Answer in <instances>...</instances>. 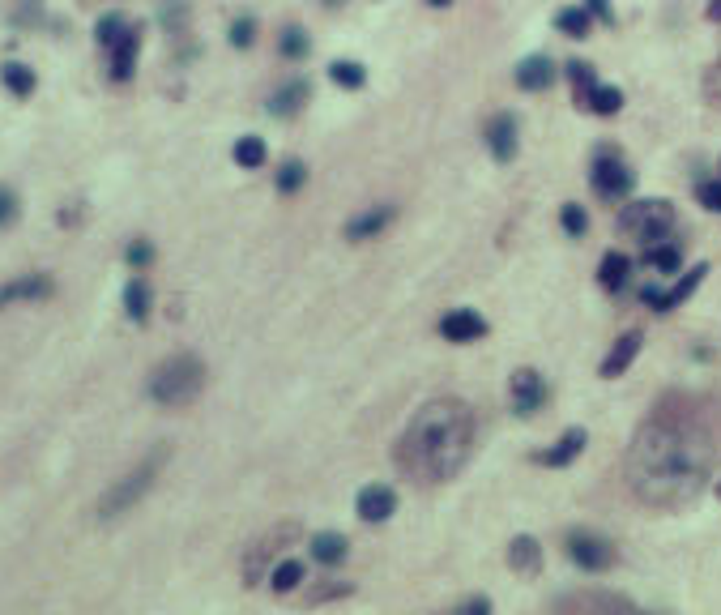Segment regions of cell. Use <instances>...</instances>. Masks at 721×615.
Here are the masks:
<instances>
[{
  "mask_svg": "<svg viewBox=\"0 0 721 615\" xmlns=\"http://www.w3.org/2000/svg\"><path fill=\"white\" fill-rule=\"evenodd\" d=\"M721 470V402L666 393L628 445V483L649 509H683Z\"/></svg>",
  "mask_w": 721,
  "mask_h": 615,
  "instance_id": "cell-1",
  "label": "cell"
},
{
  "mask_svg": "<svg viewBox=\"0 0 721 615\" xmlns=\"http://www.w3.org/2000/svg\"><path fill=\"white\" fill-rule=\"evenodd\" d=\"M474 449V410L461 398H431L414 410L402 440H397V466L414 483H448L461 475Z\"/></svg>",
  "mask_w": 721,
  "mask_h": 615,
  "instance_id": "cell-2",
  "label": "cell"
},
{
  "mask_svg": "<svg viewBox=\"0 0 721 615\" xmlns=\"http://www.w3.org/2000/svg\"><path fill=\"white\" fill-rule=\"evenodd\" d=\"M205 389V364L201 355H171L150 376V398L158 406H188Z\"/></svg>",
  "mask_w": 721,
  "mask_h": 615,
  "instance_id": "cell-3",
  "label": "cell"
},
{
  "mask_svg": "<svg viewBox=\"0 0 721 615\" xmlns=\"http://www.w3.org/2000/svg\"><path fill=\"white\" fill-rule=\"evenodd\" d=\"M619 235L628 240H640V244H666V235L675 231V205L662 201V197H640V201H628L615 218Z\"/></svg>",
  "mask_w": 721,
  "mask_h": 615,
  "instance_id": "cell-4",
  "label": "cell"
},
{
  "mask_svg": "<svg viewBox=\"0 0 721 615\" xmlns=\"http://www.w3.org/2000/svg\"><path fill=\"white\" fill-rule=\"evenodd\" d=\"M163 462H167V449H158V453H150L137 470H128L120 483H111L107 496L99 500V522H116V517L133 513L137 504L150 496V487H154V479H158V470H163Z\"/></svg>",
  "mask_w": 721,
  "mask_h": 615,
  "instance_id": "cell-5",
  "label": "cell"
},
{
  "mask_svg": "<svg viewBox=\"0 0 721 615\" xmlns=\"http://www.w3.org/2000/svg\"><path fill=\"white\" fill-rule=\"evenodd\" d=\"M564 551H568V560L581 573H611L615 560H619L615 543L602 539V534H594V530H572L564 539Z\"/></svg>",
  "mask_w": 721,
  "mask_h": 615,
  "instance_id": "cell-6",
  "label": "cell"
},
{
  "mask_svg": "<svg viewBox=\"0 0 721 615\" xmlns=\"http://www.w3.org/2000/svg\"><path fill=\"white\" fill-rule=\"evenodd\" d=\"M555 615H662V611H645L623 594H602V590H581L555 603Z\"/></svg>",
  "mask_w": 721,
  "mask_h": 615,
  "instance_id": "cell-7",
  "label": "cell"
},
{
  "mask_svg": "<svg viewBox=\"0 0 721 615\" xmlns=\"http://www.w3.org/2000/svg\"><path fill=\"white\" fill-rule=\"evenodd\" d=\"M589 184H594V193L606 197V201H623L632 193V167L619 159L615 150H598V159H594V171H589Z\"/></svg>",
  "mask_w": 721,
  "mask_h": 615,
  "instance_id": "cell-8",
  "label": "cell"
},
{
  "mask_svg": "<svg viewBox=\"0 0 721 615\" xmlns=\"http://www.w3.org/2000/svg\"><path fill=\"white\" fill-rule=\"evenodd\" d=\"M547 402H551L547 376L534 372V368H517V372H512V415L530 419V415H538V410L547 406Z\"/></svg>",
  "mask_w": 721,
  "mask_h": 615,
  "instance_id": "cell-9",
  "label": "cell"
},
{
  "mask_svg": "<svg viewBox=\"0 0 721 615\" xmlns=\"http://www.w3.org/2000/svg\"><path fill=\"white\" fill-rule=\"evenodd\" d=\"M52 295H56V282L43 270L9 278V282H0V312L13 308V304H39V299H52Z\"/></svg>",
  "mask_w": 721,
  "mask_h": 615,
  "instance_id": "cell-10",
  "label": "cell"
},
{
  "mask_svg": "<svg viewBox=\"0 0 721 615\" xmlns=\"http://www.w3.org/2000/svg\"><path fill=\"white\" fill-rule=\"evenodd\" d=\"M295 534H299V526H278L274 534H265V539H256L248 547V556H244V586H256V581H261V573L269 569V560L278 556V547L291 543Z\"/></svg>",
  "mask_w": 721,
  "mask_h": 615,
  "instance_id": "cell-11",
  "label": "cell"
},
{
  "mask_svg": "<svg viewBox=\"0 0 721 615\" xmlns=\"http://www.w3.org/2000/svg\"><path fill=\"white\" fill-rule=\"evenodd\" d=\"M487 334H491V325H487L483 312H474V308H453V312H444L440 317V338L444 342H478Z\"/></svg>",
  "mask_w": 721,
  "mask_h": 615,
  "instance_id": "cell-12",
  "label": "cell"
},
{
  "mask_svg": "<svg viewBox=\"0 0 721 615\" xmlns=\"http://www.w3.org/2000/svg\"><path fill=\"white\" fill-rule=\"evenodd\" d=\"M355 509H359V517L367 526H380V522H389V517L397 513V492L393 487H384V483H367L355 496Z\"/></svg>",
  "mask_w": 721,
  "mask_h": 615,
  "instance_id": "cell-13",
  "label": "cell"
},
{
  "mask_svg": "<svg viewBox=\"0 0 721 615\" xmlns=\"http://www.w3.org/2000/svg\"><path fill=\"white\" fill-rule=\"evenodd\" d=\"M585 445H589V432H585V428H568L551 449H538V453H534V462H538V466H547V470H564V466H572L576 457L585 453Z\"/></svg>",
  "mask_w": 721,
  "mask_h": 615,
  "instance_id": "cell-14",
  "label": "cell"
},
{
  "mask_svg": "<svg viewBox=\"0 0 721 615\" xmlns=\"http://www.w3.org/2000/svg\"><path fill=\"white\" fill-rule=\"evenodd\" d=\"M487 150L495 154L500 163H512L521 150V137H517V116L512 112H500L487 120Z\"/></svg>",
  "mask_w": 721,
  "mask_h": 615,
  "instance_id": "cell-15",
  "label": "cell"
},
{
  "mask_svg": "<svg viewBox=\"0 0 721 615\" xmlns=\"http://www.w3.org/2000/svg\"><path fill=\"white\" fill-rule=\"evenodd\" d=\"M393 218H397V205H389V201H384V205H372V210H363V214H355V218L346 223V240H350V244L376 240V235L389 227Z\"/></svg>",
  "mask_w": 721,
  "mask_h": 615,
  "instance_id": "cell-16",
  "label": "cell"
},
{
  "mask_svg": "<svg viewBox=\"0 0 721 615\" xmlns=\"http://www.w3.org/2000/svg\"><path fill=\"white\" fill-rule=\"evenodd\" d=\"M137 52H141V26L133 22V30H128V35L111 47V82H133Z\"/></svg>",
  "mask_w": 721,
  "mask_h": 615,
  "instance_id": "cell-17",
  "label": "cell"
},
{
  "mask_svg": "<svg viewBox=\"0 0 721 615\" xmlns=\"http://www.w3.org/2000/svg\"><path fill=\"white\" fill-rule=\"evenodd\" d=\"M120 304H124V317L133 321V325H146L150 321V312H154V291H150V282L146 278H128L124 282V295H120Z\"/></svg>",
  "mask_w": 721,
  "mask_h": 615,
  "instance_id": "cell-18",
  "label": "cell"
},
{
  "mask_svg": "<svg viewBox=\"0 0 721 615\" xmlns=\"http://www.w3.org/2000/svg\"><path fill=\"white\" fill-rule=\"evenodd\" d=\"M308 99H312L308 77H295V82H286L282 90L269 94V116H278V120L299 116V112H303V103H308Z\"/></svg>",
  "mask_w": 721,
  "mask_h": 615,
  "instance_id": "cell-19",
  "label": "cell"
},
{
  "mask_svg": "<svg viewBox=\"0 0 721 615\" xmlns=\"http://www.w3.org/2000/svg\"><path fill=\"white\" fill-rule=\"evenodd\" d=\"M704 278H709V265H692V270H683V274L675 278V287L662 291V299H658V308H653V312H675V308H683L687 299L696 295V287H700Z\"/></svg>",
  "mask_w": 721,
  "mask_h": 615,
  "instance_id": "cell-20",
  "label": "cell"
},
{
  "mask_svg": "<svg viewBox=\"0 0 721 615\" xmlns=\"http://www.w3.org/2000/svg\"><path fill=\"white\" fill-rule=\"evenodd\" d=\"M508 569L521 573V577L542 573V547H538L534 534H517V539L508 543Z\"/></svg>",
  "mask_w": 721,
  "mask_h": 615,
  "instance_id": "cell-21",
  "label": "cell"
},
{
  "mask_svg": "<svg viewBox=\"0 0 721 615\" xmlns=\"http://www.w3.org/2000/svg\"><path fill=\"white\" fill-rule=\"evenodd\" d=\"M308 551H312L316 564L338 569V564L350 556V543H346V534H338V530H320V534H312V539H308Z\"/></svg>",
  "mask_w": 721,
  "mask_h": 615,
  "instance_id": "cell-22",
  "label": "cell"
},
{
  "mask_svg": "<svg viewBox=\"0 0 721 615\" xmlns=\"http://www.w3.org/2000/svg\"><path fill=\"white\" fill-rule=\"evenodd\" d=\"M555 77H559V69H555L551 56H525L517 65V86L521 90H551Z\"/></svg>",
  "mask_w": 721,
  "mask_h": 615,
  "instance_id": "cell-23",
  "label": "cell"
},
{
  "mask_svg": "<svg viewBox=\"0 0 721 615\" xmlns=\"http://www.w3.org/2000/svg\"><path fill=\"white\" fill-rule=\"evenodd\" d=\"M640 342H645V338H640L636 329H632V334H623V338L611 346V355L602 359V376H606V381H615V376H623V372H628V368L636 364V355H640Z\"/></svg>",
  "mask_w": 721,
  "mask_h": 615,
  "instance_id": "cell-24",
  "label": "cell"
},
{
  "mask_svg": "<svg viewBox=\"0 0 721 615\" xmlns=\"http://www.w3.org/2000/svg\"><path fill=\"white\" fill-rule=\"evenodd\" d=\"M632 257L628 252H606L602 257V265H598V282H602V291H611V295H619L623 287H628V278H632Z\"/></svg>",
  "mask_w": 721,
  "mask_h": 615,
  "instance_id": "cell-25",
  "label": "cell"
},
{
  "mask_svg": "<svg viewBox=\"0 0 721 615\" xmlns=\"http://www.w3.org/2000/svg\"><path fill=\"white\" fill-rule=\"evenodd\" d=\"M303 581H308V569H303V560H295V556H286V560H278L274 569H269V590H274L278 598L295 594Z\"/></svg>",
  "mask_w": 721,
  "mask_h": 615,
  "instance_id": "cell-26",
  "label": "cell"
},
{
  "mask_svg": "<svg viewBox=\"0 0 721 615\" xmlns=\"http://www.w3.org/2000/svg\"><path fill=\"white\" fill-rule=\"evenodd\" d=\"M0 82H5V90L13 94V99H30L35 86H39V77H35L30 65H22V60H5V65H0Z\"/></svg>",
  "mask_w": 721,
  "mask_h": 615,
  "instance_id": "cell-27",
  "label": "cell"
},
{
  "mask_svg": "<svg viewBox=\"0 0 721 615\" xmlns=\"http://www.w3.org/2000/svg\"><path fill=\"white\" fill-rule=\"evenodd\" d=\"M640 261H645L649 270L666 274V278H679V274H683V248H679V244H649Z\"/></svg>",
  "mask_w": 721,
  "mask_h": 615,
  "instance_id": "cell-28",
  "label": "cell"
},
{
  "mask_svg": "<svg viewBox=\"0 0 721 615\" xmlns=\"http://www.w3.org/2000/svg\"><path fill=\"white\" fill-rule=\"evenodd\" d=\"M564 73H568V82H572V90H576V107H581V112H589V99H594V90H598L594 69H589L585 60H568Z\"/></svg>",
  "mask_w": 721,
  "mask_h": 615,
  "instance_id": "cell-29",
  "label": "cell"
},
{
  "mask_svg": "<svg viewBox=\"0 0 721 615\" xmlns=\"http://www.w3.org/2000/svg\"><path fill=\"white\" fill-rule=\"evenodd\" d=\"M231 159H235V167H244V171H261L265 167V159H269V150H265V141L261 137H239L235 141V150H231Z\"/></svg>",
  "mask_w": 721,
  "mask_h": 615,
  "instance_id": "cell-30",
  "label": "cell"
},
{
  "mask_svg": "<svg viewBox=\"0 0 721 615\" xmlns=\"http://www.w3.org/2000/svg\"><path fill=\"white\" fill-rule=\"evenodd\" d=\"M555 26L564 30L568 39H589V26H594V18H589L585 5H572V9H559V13H555Z\"/></svg>",
  "mask_w": 721,
  "mask_h": 615,
  "instance_id": "cell-31",
  "label": "cell"
},
{
  "mask_svg": "<svg viewBox=\"0 0 721 615\" xmlns=\"http://www.w3.org/2000/svg\"><path fill=\"white\" fill-rule=\"evenodd\" d=\"M128 30H133V22H128L124 13H103L99 26H94V39H99V47H107V52H111V47H116Z\"/></svg>",
  "mask_w": 721,
  "mask_h": 615,
  "instance_id": "cell-32",
  "label": "cell"
},
{
  "mask_svg": "<svg viewBox=\"0 0 721 615\" xmlns=\"http://www.w3.org/2000/svg\"><path fill=\"white\" fill-rule=\"evenodd\" d=\"M278 52H282L286 60H308V52H312L308 30H303V26H286L282 39H278Z\"/></svg>",
  "mask_w": 721,
  "mask_h": 615,
  "instance_id": "cell-33",
  "label": "cell"
},
{
  "mask_svg": "<svg viewBox=\"0 0 721 615\" xmlns=\"http://www.w3.org/2000/svg\"><path fill=\"white\" fill-rule=\"evenodd\" d=\"M355 594V581H325V586H312L303 594V607H320V603H333V598H350Z\"/></svg>",
  "mask_w": 721,
  "mask_h": 615,
  "instance_id": "cell-34",
  "label": "cell"
},
{
  "mask_svg": "<svg viewBox=\"0 0 721 615\" xmlns=\"http://www.w3.org/2000/svg\"><path fill=\"white\" fill-rule=\"evenodd\" d=\"M329 77H333V82H338L342 90H363L367 69L355 65V60H333V65H329Z\"/></svg>",
  "mask_w": 721,
  "mask_h": 615,
  "instance_id": "cell-35",
  "label": "cell"
},
{
  "mask_svg": "<svg viewBox=\"0 0 721 615\" xmlns=\"http://www.w3.org/2000/svg\"><path fill=\"white\" fill-rule=\"evenodd\" d=\"M589 112H594V116H619V112H623V90L598 82L594 99H589Z\"/></svg>",
  "mask_w": 721,
  "mask_h": 615,
  "instance_id": "cell-36",
  "label": "cell"
},
{
  "mask_svg": "<svg viewBox=\"0 0 721 615\" xmlns=\"http://www.w3.org/2000/svg\"><path fill=\"white\" fill-rule=\"evenodd\" d=\"M274 184H278V193L291 197V193H299V188L308 184V167H303L299 159H286V163L278 167V180H274Z\"/></svg>",
  "mask_w": 721,
  "mask_h": 615,
  "instance_id": "cell-37",
  "label": "cell"
},
{
  "mask_svg": "<svg viewBox=\"0 0 721 615\" xmlns=\"http://www.w3.org/2000/svg\"><path fill=\"white\" fill-rule=\"evenodd\" d=\"M559 227L568 231V240H581V235L589 231V214H585V205H576V201H568L564 210H559Z\"/></svg>",
  "mask_w": 721,
  "mask_h": 615,
  "instance_id": "cell-38",
  "label": "cell"
},
{
  "mask_svg": "<svg viewBox=\"0 0 721 615\" xmlns=\"http://www.w3.org/2000/svg\"><path fill=\"white\" fill-rule=\"evenodd\" d=\"M154 244L150 240H133V244H124V265H133V270H146V265H154Z\"/></svg>",
  "mask_w": 721,
  "mask_h": 615,
  "instance_id": "cell-39",
  "label": "cell"
},
{
  "mask_svg": "<svg viewBox=\"0 0 721 615\" xmlns=\"http://www.w3.org/2000/svg\"><path fill=\"white\" fill-rule=\"evenodd\" d=\"M227 39H231V47H239V52H244V47H252L256 43V18H235L231 22V30H227Z\"/></svg>",
  "mask_w": 721,
  "mask_h": 615,
  "instance_id": "cell-40",
  "label": "cell"
},
{
  "mask_svg": "<svg viewBox=\"0 0 721 615\" xmlns=\"http://www.w3.org/2000/svg\"><path fill=\"white\" fill-rule=\"evenodd\" d=\"M431 615H491V598H487V594H470L466 603L444 607V611H431Z\"/></svg>",
  "mask_w": 721,
  "mask_h": 615,
  "instance_id": "cell-41",
  "label": "cell"
},
{
  "mask_svg": "<svg viewBox=\"0 0 721 615\" xmlns=\"http://www.w3.org/2000/svg\"><path fill=\"white\" fill-rule=\"evenodd\" d=\"M18 214H22V201L13 188L0 184V227H9V223H18Z\"/></svg>",
  "mask_w": 721,
  "mask_h": 615,
  "instance_id": "cell-42",
  "label": "cell"
},
{
  "mask_svg": "<svg viewBox=\"0 0 721 615\" xmlns=\"http://www.w3.org/2000/svg\"><path fill=\"white\" fill-rule=\"evenodd\" d=\"M696 197H700V205H709V210L721 214V180H704V184H696Z\"/></svg>",
  "mask_w": 721,
  "mask_h": 615,
  "instance_id": "cell-43",
  "label": "cell"
},
{
  "mask_svg": "<svg viewBox=\"0 0 721 615\" xmlns=\"http://www.w3.org/2000/svg\"><path fill=\"white\" fill-rule=\"evenodd\" d=\"M585 9H589V18H598L602 26H615V9H611V0H585Z\"/></svg>",
  "mask_w": 721,
  "mask_h": 615,
  "instance_id": "cell-44",
  "label": "cell"
},
{
  "mask_svg": "<svg viewBox=\"0 0 721 615\" xmlns=\"http://www.w3.org/2000/svg\"><path fill=\"white\" fill-rule=\"evenodd\" d=\"M13 22H18V26H35L39 22V0H26V5L13 13Z\"/></svg>",
  "mask_w": 721,
  "mask_h": 615,
  "instance_id": "cell-45",
  "label": "cell"
},
{
  "mask_svg": "<svg viewBox=\"0 0 721 615\" xmlns=\"http://www.w3.org/2000/svg\"><path fill=\"white\" fill-rule=\"evenodd\" d=\"M709 22H721V0H713V5H709Z\"/></svg>",
  "mask_w": 721,
  "mask_h": 615,
  "instance_id": "cell-46",
  "label": "cell"
},
{
  "mask_svg": "<svg viewBox=\"0 0 721 615\" xmlns=\"http://www.w3.org/2000/svg\"><path fill=\"white\" fill-rule=\"evenodd\" d=\"M427 5H431V9H448V5H453V0H427Z\"/></svg>",
  "mask_w": 721,
  "mask_h": 615,
  "instance_id": "cell-47",
  "label": "cell"
},
{
  "mask_svg": "<svg viewBox=\"0 0 721 615\" xmlns=\"http://www.w3.org/2000/svg\"><path fill=\"white\" fill-rule=\"evenodd\" d=\"M713 492H717V500H721V479H713Z\"/></svg>",
  "mask_w": 721,
  "mask_h": 615,
  "instance_id": "cell-48",
  "label": "cell"
},
{
  "mask_svg": "<svg viewBox=\"0 0 721 615\" xmlns=\"http://www.w3.org/2000/svg\"><path fill=\"white\" fill-rule=\"evenodd\" d=\"M325 5H333V9H338V5H342V0H325Z\"/></svg>",
  "mask_w": 721,
  "mask_h": 615,
  "instance_id": "cell-49",
  "label": "cell"
}]
</instances>
